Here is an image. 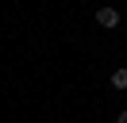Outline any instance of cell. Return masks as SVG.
<instances>
[{
	"label": "cell",
	"instance_id": "2",
	"mask_svg": "<svg viewBox=\"0 0 127 123\" xmlns=\"http://www.w3.org/2000/svg\"><path fill=\"white\" fill-rule=\"evenodd\" d=\"M112 89H127V69H123V65L112 73Z\"/></svg>",
	"mask_w": 127,
	"mask_h": 123
},
{
	"label": "cell",
	"instance_id": "3",
	"mask_svg": "<svg viewBox=\"0 0 127 123\" xmlns=\"http://www.w3.org/2000/svg\"><path fill=\"white\" fill-rule=\"evenodd\" d=\"M116 123H127V112H119V115H116Z\"/></svg>",
	"mask_w": 127,
	"mask_h": 123
},
{
	"label": "cell",
	"instance_id": "1",
	"mask_svg": "<svg viewBox=\"0 0 127 123\" xmlns=\"http://www.w3.org/2000/svg\"><path fill=\"white\" fill-rule=\"evenodd\" d=\"M96 23L108 27V31H116L119 27V12H116V8H96Z\"/></svg>",
	"mask_w": 127,
	"mask_h": 123
}]
</instances>
